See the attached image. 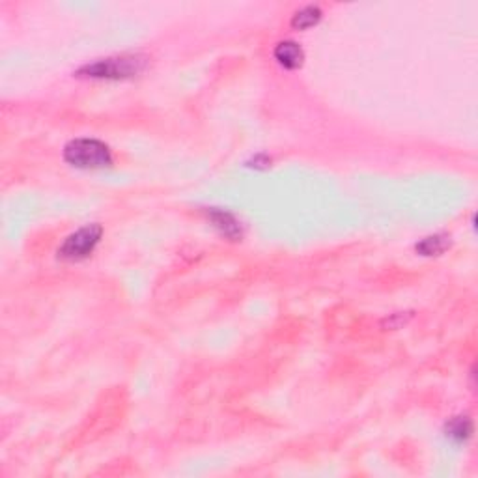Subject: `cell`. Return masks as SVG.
<instances>
[{"mask_svg": "<svg viewBox=\"0 0 478 478\" xmlns=\"http://www.w3.org/2000/svg\"><path fill=\"white\" fill-rule=\"evenodd\" d=\"M64 159L75 168L96 170V168L110 166L112 155L109 148L96 139H77L66 146Z\"/></svg>", "mask_w": 478, "mask_h": 478, "instance_id": "1", "label": "cell"}, {"mask_svg": "<svg viewBox=\"0 0 478 478\" xmlns=\"http://www.w3.org/2000/svg\"><path fill=\"white\" fill-rule=\"evenodd\" d=\"M99 239H101V226L99 224H88L84 228L77 230L75 234H71L62 243V247L58 249V256L70 261L84 260L86 256L94 252Z\"/></svg>", "mask_w": 478, "mask_h": 478, "instance_id": "2", "label": "cell"}, {"mask_svg": "<svg viewBox=\"0 0 478 478\" xmlns=\"http://www.w3.org/2000/svg\"><path fill=\"white\" fill-rule=\"evenodd\" d=\"M144 68V60L141 57H120L99 60L96 64L86 66L81 73H86L94 79H123L133 77Z\"/></svg>", "mask_w": 478, "mask_h": 478, "instance_id": "3", "label": "cell"}, {"mask_svg": "<svg viewBox=\"0 0 478 478\" xmlns=\"http://www.w3.org/2000/svg\"><path fill=\"white\" fill-rule=\"evenodd\" d=\"M273 54L275 60L286 70H297L305 60V52L299 47V43H295V41H281L275 47Z\"/></svg>", "mask_w": 478, "mask_h": 478, "instance_id": "4", "label": "cell"}, {"mask_svg": "<svg viewBox=\"0 0 478 478\" xmlns=\"http://www.w3.org/2000/svg\"><path fill=\"white\" fill-rule=\"evenodd\" d=\"M471 434L472 424L467 417H456V419H452V421L446 424V435H448L450 439L458 441V443L469 439Z\"/></svg>", "mask_w": 478, "mask_h": 478, "instance_id": "5", "label": "cell"}, {"mask_svg": "<svg viewBox=\"0 0 478 478\" xmlns=\"http://www.w3.org/2000/svg\"><path fill=\"white\" fill-rule=\"evenodd\" d=\"M211 221H213V224H215V226H217V228L221 230L226 237L241 236V230H239L237 223L234 221V217L228 215V213H223V211H213V213H211Z\"/></svg>", "mask_w": 478, "mask_h": 478, "instance_id": "6", "label": "cell"}, {"mask_svg": "<svg viewBox=\"0 0 478 478\" xmlns=\"http://www.w3.org/2000/svg\"><path fill=\"white\" fill-rule=\"evenodd\" d=\"M319 19H321V12H319V8L306 6L295 13L294 19H292V26L299 28V30H305V28H310V26L316 25Z\"/></svg>", "mask_w": 478, "mask_h": 478, "instance_id": "7", "label": "cell"}, {"mask_svg": "<svg viewBox=\"0 0 478 478\" xmlns=\"http://www.w3.org/2000/svg\"><path fill=\"white\" fill-rule=\"evenodd\" d=\"M448 247V239L446 236H430L426 239H422L419 245H417V250L424 256H434L439 255Z\"/></svg>", "mask_w": 478, "mask_h": 478, "instance_id": "8", "label": "cell"}]
</instances>
